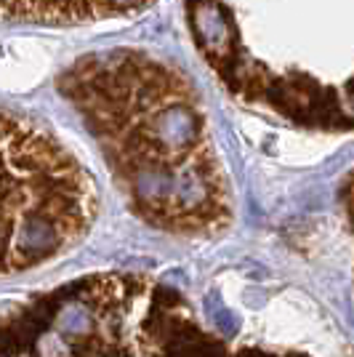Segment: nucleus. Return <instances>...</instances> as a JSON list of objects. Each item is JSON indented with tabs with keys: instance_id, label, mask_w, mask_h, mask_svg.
<instances>
[{
	"instance_id": "2",
	"label": "nucleus",
	"mask_w": 354,
	"mask_h": 357,
	"mask_svg": "<svg viewBox=\"0 0 354 357\" xmlns=\"http://www.w3.org/2000/svg\"><path fill=\"white\" fill-rule=\"evenodd\" d=\"M99 211L96 181L56 134L0 107V278L72 251Z\"/></svg>"
},
{
	"instance_id": "3",
	"label": "nucleus",
	"mask_w": 354,
	"mask_h": 357,
	"mask_svg": "<svg viewBox=\"0 0 354 357\" xmlns=\"http://www.w3.org/2000/svg\"><path fill=\"white\" fill-rule=\"evenodd\" d=\"M155 0H0V22L8 24H96L149 8Z\"/></svg>"
},
{
	"instance_id": "1",
	"label": "nucleus",
	"mask_w": 354,
	"mask_h": 357,
	"mask_svg": "<svg viewBox=\"0 0 354 357\" xmlns=\"http://www.w3.org/2000/svg\"><path fill=\"white\" fill-rule=\"evenodd\" d=\"M128 208L181 238L232 224V195L194 86L176 67L133 48L75 59L56 80Z\"/></svg>"
}]
</instances>
